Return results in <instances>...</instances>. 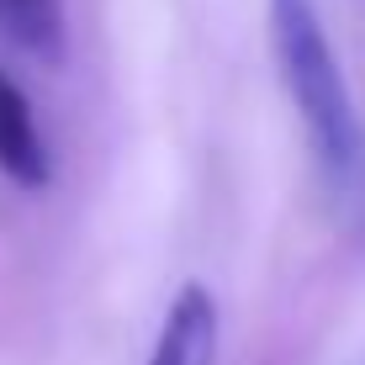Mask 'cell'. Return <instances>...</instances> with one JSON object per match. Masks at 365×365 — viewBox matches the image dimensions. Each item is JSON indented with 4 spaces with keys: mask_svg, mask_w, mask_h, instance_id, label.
Returning <instances> with one entry per match:
<instances>
[{
    "mask_svg": "<svg viewBox=\"0 0 365 365\" xmlns=\"http://www.w3.org/2000/svg\"><path fill=\"white\" fill-rule=\"evenodd\" d=\"M270 48L302 128L312 138L323 185L334 191L344 222H365V122L323 32L318 0H270Z\"/></svg>",
    "mask_w": 365,
    "mask_h": 365,
    "instance_id": "6da1fadb",
    "label": "cell"
},
{
    "mask_svg": "<svg viewBox=\"0 0 365 365\" xmlns=\"http://www.w3.org/2000/svg\"><path fill=\"white\" fill-rule=\"evenodd\" d=\"M212 360H217V302L207 297V286L191 281L175 292L148 365H212Z\"/></svg>",
    "mask_w": 365,
    "mask_h": 365,
    "instance_id": "7a4b0ae2",
    "label": "cell"
},
{
    "mask_svg": "<svg viewBox=\"0 0 365 365\" xmlns=\"http://www.w3.org/2000/svg\"><path fill=\"white\" fill-rule=\"evenodd\" d=\"M0 175L21 185V191H43L53 165H48V143L37 133L32 101L11 74H0Z\"/></svg>",
    "mask_w": 365,
    "mask_h": 365,
    "instance_id": "3957f363",
    "label": "cell"
},
{
    "mask_svg": "<svg viewBox=\"0 0 365 365\" xmlns=\"http://www.w3.org/2000/svg\"><path fill=\"white\" fill-rule=\"evenodd\" d=\"M0 37L53 64L64 53V6L58 0H0Z\"/></svg>",
    "mask_w": 365,
    "mask_h": 365,
    "instance_id": "277c9868",
    "label": "cell"
}]
</instances>
